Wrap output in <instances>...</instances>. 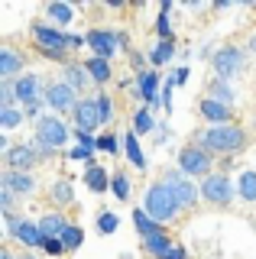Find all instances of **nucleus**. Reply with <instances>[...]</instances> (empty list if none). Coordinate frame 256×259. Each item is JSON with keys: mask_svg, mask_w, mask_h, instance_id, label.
I'll use <instances>...</instances> for the list:
<instances>
[{"mask_svg": "<svg viewBox=\"0 0 256 259\" xmlns=\"http://www.w3.org/2000/svg\"><path fill=\"white\" fill-rule=\"evenodd\" d=\"M191 143L204 146V149L214 152V156H237V152L246 149L250 136H246L243 126L224 123V126H201V130H195V133H191Z\"/></svg>", "mask_w": 256, "mask_h": 259, "instance_id": "nucleus-1", "label": "nucleus"}, {"mask_svg": "<svg viewBox=\"0 0 256 259\" xmlns=\"http://www.w3.org/2000/svg\"><path fill=\"white\" fill-rule=\"evenodd\" d=\"M29 36H33V42L39 49V55H46V59H55V62H62V65H68L71 59V42H68V32H62V29H55L52 23H42V20H36L33 26H29Z\"/></svg>", "mask_w": 256, "mask_h": 259, "instance_id": "nucleus-2", "label": "nucleus"}, {"mask_svg": "<svg viewBox=\"0 0 256 259\" xmlns=\"http://www.w3.org/2000/svg\"><path fill=\"white\" fill-rule=\"evenodd\" d=\"M36 136H33V143H36V149L42 152V162L46 159H52L55 152L62 149V146L68 143V136L75 133V130H68L65 126V120L62 117H55V113H46L42 120H36Z\"/></svg>", "mask_w": 256, "mask_h": 259, "instance_id": "nucleus-3", "label": "nucleus"}, {"mask_svg": "<svg viewBox=\"0 0 256 259\" xmlns=\"http://www.w3.org/2000/svg\"><path fill=\"white\" fill-rule=\"evenodd\" d=\"M143 210H146L153 221L162 227V224H172L175 217H179V204H175L172 191L165 188L162 182H153L146 188V194H143Z\"/></svg>", "mask_w": 256, "mask_h": 259, "instance_id": "nucleus-4", "label": "nucleus"}, {"mask_svg": "<svg viewBox=\"0 0 256 259\" xmlns=\"http://www.w3.org/2000/svg\"><path fill=\"white\" fill-rule=\"evenodd\" d=\"M162 185L172 191L179 210H195L198 201H201V185H195L182 168H165V172H162Z\"/></svg>", "mask_w": 256, "mask_h": 259, "instance_id": "nucleus-5", "label": "nucleus"}, {"mask_svg": "<svg viewBox=\"0 0 256 259\" xmlns=\"http://www.w3.org/2000/svg\"><path fill=\"white\" fill-rule=\"evenodd\" d=\"M175 168H182L188 178H207V175H214V152H207L204 146L188 143L175 156Z\"/></svg>", "mask_w": 256, "mask_h": 259, "instance_id": "nucleus-6", "label": "nucleus"}, {"mask_svg": "<svg viewBox=\"0 0 256 259\" xmlns=\"http://www.w3.org/2000/svg\"><path fill=\"white\" fill-rule=\"evenodd\" d=\"M211 68H214V78L234 81L237 75H243V68H246V52L240 46H224L211 55Z\"/></svg>", "mask_w": 256, "mask_h": 259, "instance_id": "nucleus-7", "label": "nucleus"}, {"mask_svg": "<svg viewBox=\"0 0 256 259\" xmlns=\"http://www.w3.org/2000/svg\"><path fill=\"white\" fill-rule=\"evenodd\" d=\"M201 198L214 207H230L234 204V182L224 172L207 175V178H201Z\"/></svg>", "mask_w": 256, "mask_h": 259, "instance_id": "nucleus-8", "label": "nucleus"}, {"mask_svg": "<svg viewBox=\"0 0 256 259\" xmlns=\"http://www.w3.org/2000/svg\"><path fill=\"white\" fill-rule=\"evenodd\" d=\"M78 101H81V94L71 91L65 81H49V88H46V104H49V110L55 117H62V113H75Z\"/></svg>", "mask_w": 256, "mask_h": 259, "instance_id": "nucleus-9", "label": "nucleus"}, {"mask_svg": "<svg viewBox=\"0 0 256 259\" xmlns=\"http://www.w3.org/2000/svg\"><path fill=\"white\" fill-rule=\"evenodd\" d=\"M159 88H162V75H159V68H146V71L137 75V91H140L143 107H149V110L162 107V94H159Z\"/></svg>", "mask_w": 256, "mask_h": 259, "instance_id": "nucleus-10", "label": "nucleus"}, {"mask_svg": "<svg viewBox=\"0 0 256 259\" xmlns=\"http://www.w3.org/2000/svg\"><path fill=\"white\" fill-rule=\"evenodd\" d=\"M4 162H7V168H13V172H33L39 162H42V152L36 149V143H17L4 156Z\"/></svg>", "mask_w": 256, "mask_h": 259, "instance_id": "nucleus-11", "label": "nucleus"}, {"mask_svg": "<svg viewBox=\"0 0 256 259\" xmlns=\"http://www.w3.org/2000/svg\"><path fill=\"white\" fill-rule=\"evenodd\" d=\"M71 120H75V126H71V130H75V133H88V136H94L104 126L94 97H81V101H78V107H75V113H71Z\"/></svg>", "mask_w": 256, "mask_h": 259, "instance_id": "nucleus-12", "label": "nucleus"}, {"mask_svg": "<svg viewBox=\"0 0 256 259\" xmlns=\"http://www.w3.org/2000/svg\"><path fill=\"white\" fill-rule=\"evenodd\" d=\"M84 39H88V49L94 52V59H107L110 62L120 52V36L114 29H91Z\"/></svg>", "mask_w": 256, "mask_h": 259, "instance_id": "nucleus-13", "label": "nucleus"}, {"mask_svg": "<svg viewBox=\"0 0 256 259\" xmlns=\"http://www.w3.org/2000/svg\"><path fill=\"white\" fill-rule=\"evenodd\" d=\"M0 188L33 198V194L39 191V178H36V172H13V168H4V175H0Z\"/></svg>", "mask_w": 256, "mask_h": 259, "instance_id": "nucleus-14", "label": "nucleus"}, {"mask_svg": "<svg viewBox=\"0 0 256 259\" xmlns=\"http://www.w3.org/2000/svg\"><path fill=\"white\" fill-rule=\"evenodd\" d=\"M17 97H20V107L29 101H39V97H46V88H49V81H46L39 71H26V75H20L17 81Z\"/></svg>", "mask_w": 256, "mask_h": 259, "instance_id": "nucleus-15", "label": "nucleus"}, {"mask_svg": "<svg viewBox=\"0 0 256 259\" xmlns=\"http://www.w3.org/2000/svg\"><path fill=\"white\" fill-rule=\"evenodd\" d=\"M23 68H26V55L10 42L0 46V81H17Z\"/></svg>", "mask_w": 256, "mask_h": 259, "instance_id": "nucleus-16", "label": "nucleus"}, {"mask_svg": "<svg viewBox=\"0 0 256 259\" xmlns=\"http://www.w3.org/2000/svg\"><path fill=\"white\" fill-rule=\"evenodd\" d=\"M7 237L10 240H17L20 246H26V249H39L46 243V237H42V230H39V221H26V217H23V221L13 227L10 233H7Z\"/></svg>", "mask_w": 256, "mask_h": 259, "instance_id": "nucleus-17", "label": "nucleus"}, {"mask_svg": "<svg viewBox=\"0 0 256 259\" xmlns=\"http://www.w3.org/2000/svg\"><path fill=\"white\" fill-rule=\"evenodd\" d=\"M198 113H201L207 123H214V126L234 123V107H227V104H221V101H211V97H204V101L198 104Z\"/></svg>", "mask_w": 256, "mask_h": 259, "instance_id": "nucleus-18", "label": "nucleus"}, {"mask_svg": "<svg viewBox=\"0 0 256 259\" xmlns=\"http://www.w3.org/2000/svg\"><path fill=\"white\" fill-rule=\"evenodd\" d=\"M62 71H65V78H62V81H65V84L71 88V91H78V94H88V88L94 84V78L88 75L84 62H68Z\"/></svg>", "mask_w": 256, "mask_h": 259, "instance_id": "nucleus-19", "label": "nucleus"}, {"mask_svg": "<svg viewBox=\"0 0 256 259\" xmlns=\"http://www.w3.org/2000/svg\"><path fill=\"white\" fill-rule=\"evenodd\" d=\"M49 198H52V204L59 207V210H65L75 204V188H71V182L65 175H59V178H52V185H49Z\"/></svg>", "mask_w": 256, "mask_h": 259, "instance_id": "nucleus-20", "label": "nucleus"}, {"mask_svg": "<svg viewBox=\"0 0 256 259\" xmlns=\"http://www.w3.org/2000/svg\"><path fill=\"white\" fill-rule=\"evenodd\" d=\"M42 10H46V16L52 20V26L62 29V32H65L68 23H75V7L65 4V0H52V4H46Z\"/></svg>", "mask_w": 256, "mask_h": 259, "instance_id": "nucleus-21", "label": "nucleus"}, {"mask_svg": "<svg viewBox=\"0 0 256 259\" xmlns=\"http://www.w3.org/2000/svg\"><path fill=\"white\" fill-rule=\"evenodd\" d=\"M94 152H98V140H94V136H88V133H75V146H71L68 149V159L71 162H88V165H91L94 162Z\"/></svg>", "mask_w": 256, "mask_h": 259, "instance_id": "nucleus-22", "label": "nucleus"}, {"mask_svg": "<svg viewBox=\"0 0 256 259\" xmlns=\"http://www.w3.org/2000/svg\"><path fill=\"white\" fill-rule=\"evenodd\" d=\"M68 224H71V221H68L65 214H62V210H49V214L39 217V230H42V237H46V240H49V237L59 240L62 233H65V227H68Z\"/></svg>", "mask_w": 256, "mask_h": 259, "instance_id": "nucleus-23", "label": "nucleus"}, {"mask_svg": "<svg viewBox=\"0 0 256 259\" xmlns=\"http://www.w3.org/2000/svg\"><path fill=\"white\" fill-rule=\"evenodd\" d=\"M110 182H114V175H107V168H101L98 162H91V165L84 168V185H88L94 194L110 191Z\"/></svg>", "mask_w": 256, "mask_h": 259, "instance_id": "nucleus-24", "label": "nucleus"}, {"mask_svg": "<svg viewBox=\"0 0 256 259\" xmlns=\"http://www.w3.org/2000/svg\"><path fill=\"white\" fill-rule=\"evenodd\" d=\"M123 156L130 159V165L137 168V172H146V159H143V152H140V136L133 133V130L123 133Z\"/></svg>", "mask_w": 256, "mask_h": 259, "instance_id": "nucleus-25", "label": "nucleus"}, {"mask_svg": "<svg viewBox=\"0 0 256 259\" xmlns=\"http://www.w3.org/2000/svg\"><path fill=\"white\" fill-rule=\"evenodd\" d=\"M204 97H211V101H221V104H234L237 101V91L230 88V81H221V78H211L204 88Z\"/></svg>", "mask_w": 256, "mask_h": 259, "instance_id": "nucleus-26", "label": "nucleus"}, {"mask_svg": "<svg viewBox=\"0 0 256 259\" xmlns=\"http://www.w3.org/2000/svg\"><path fill=\"white\" fill-rule=\"evenodd\" d=\"M237 194L246 204H256V168H246L237 175Z\"/></svg>", "mask_w": 256, "mask_h": 259, "instance_id": "nucleus-27", "label": "nucleus"}, {"mask_svg": "<svg viewBox=\"0 0 256 259\" xmlns=\"http://www.w3.org/2000/svg\"><path fill=\"white\" fill-rule=\"evenodd\" d=\"M84 68H88V75L94 78V84H107V81H114V68H110V62L107 59H88L84 62Z\"/></svg>", "mask_w": 256, "mask_h": 259, "instance_id": "nucleus-28", "label": "nucleus"}, {"mask_svg": "<svg viewBox=\"0 0 256 259\" xmlns=\"http://www.w3.org/2000/svg\"><path fill=\"white\" fill-rule=\"evenodd\" d=\"M172 246H175V243L169 240V233H165V230H159V233H153V237L143 240V249H146L149 256H156V259H162Z\"/></svg>", "mask_w": 256, "mask_h": 259, "instance_id": "nucleus-29", "label": "nucleus"}, {"mask_svg": "<svg viewBox=\"0 0 256 259\" xmlns=\"http://www.w3.org/2000/svg\"><path fill=\"white\" fill-rule=\"evenodd\" d=\"M156 120H153V110L149 107H137L133 110V133L143 136V133H156Z\"/></svg>", "mask_w": 256, "mask_h": 259, "instance_id": "nucleus-30", "label": "nucleus"}, {"mask_svg": "<svg viewBox=\"0 0 256 259\" xmlns=\"http://www.w3.org/2000/svg\"><path fill=\"white\" fill-rule=\"evenodd\" d=\"M133 224H137V233H140L143 240L162 230V227H159V224H156V221H153V217H149V214H146L143 207H133Z\"/></svg>", "mask_w": 256, "mask_h": 259, "instance_id": "nucleus-31", "label": "nucleus"}, {"mask_svg": "<svg viewBox=\"0 0 256 259\" xmlns=\"http://www.w3.org/2000/svg\"><path fill=\"white\" fill-rule=\"evenodd\" d=\"M172 55H175V42H165V39H156V46L149 49V62H153V68H162Z\"/></svg>", "mask_w": 256, "mask_h": 259, "instance_id": "nucleus-32", "label": "nucleus"}, {"mask_svg": "<svg viewBox=\"0 0 256 259\" xmlns=\"http://www.w3.org/2000/svg\"><path fill=\"white\" fill-rule=\"evenodd\" d=\"M94 104H98L101 123H104V126H110V123H114V117H117V110H114V97H110L107 91H98V94H94Z\"/></svg>", "mask_w": 256, "mask_h": 259, "instance_id": "nucleus-33", "label": "nucleus"}, {"mask_svg": "<svg viewBox=\"0 0 256 259\" xmlns=\"http://www.w3.org/2000/svg\"><path fill=\"white\" fill-rule=\"evenodd\" d=\"M169 10H172V0H162V7H159V20H156V32H159V39H165V42H172V20H169Z\"/></svg>", "mask_w": 256, "mask_h": 259, "instance_id": "nucleus-34", "label": "nucleus"}, {"mask_svg": "<svg viewBox=\"0 0 256 259\" xmlns=\"http://www.w3.org/2000/svg\"><path fill=\"white\" fill-rule=\"evenodd\" d=\"M59 240H62V246H65V253H71V249H78V246L84 243V230H81L78 224H68L65 233H62Z\"/></svg>", "mask_w": 256, "mask_h": 259, "instance_id": "nucleus-35", "label": "nucleus"}, {"mask_svg": "<svg viewBox=\"0 0 256 259\" xmlns=\"http://www.w3.org/2000/svg\"><path fill=\"white\" fill-rule=\"evenodd\" d=\"M23 120H26L23 107H0V126L4 130H17Z\"/></svg>", "mask_w": 256, "mask_h": 259, "instance_id": "nucleus-36", "label": "nucleus"}, {"mask_svg": "<svg viewBox=\"0 0 256 259\" xmlns=\"http://www.w3.org/2000/svg\"><path fill=\"white\" fill-rule=\"evenodd\" d=\"M110 191L117 194V201H130V194H133V182L126 178V172H117V175H114V182H110Z\"/></svg>", "mask_w": 256, "mask_h": 259, "instance_id": "nucleus-37", "label": "nucleus"}, {"mask_svg": "<svg viewBox=\"0 0 256 259\" xmlns=\"http://www.w3.org/2000/svg\"><path fill=\"white\" fill-rule=\"evenodd\" d=\"M117 227H120V217L114 214V210H101V214H98V233H101V237L117 233Z\"/></svg>", "mask_w": 256, "mask_h": 259, "instance_id": "nucleus-38", "label": "nucleus"}, {"mask_svg": "<svg viewBox=\"0 0 256 259\" xmlns=\"http://www.w3.org/2000/svg\"><path fill=\"white\" fill-rule=\"evenodd\" d=\"M0 107H20L17 84L13 81H0Z\"/></svg>", "mask_w": 256, "mask_h": 259, "instance_id": "nucleus-39", "label": "nucleus"}, {"mask_svg": "<svg viewBox=\"0 0 256 259\" xmlns=\"http://www.w3.org/2000/svg\"><path fill=\"white\" fill-rule=\"evenodd\" d=\"M0 210H4V214H17V194L13 191L0 188Z\"/></svg>", "mask_w": 256, "mask_h": 259, "instance_id": "nucleus-40", "label": "nucleus"}, {"mask_svg": "<svg viewBox=\"0 0 256 259\" xmlns=\"http://www.w3.org/2000/svg\"><path fill=\"white\" fill-rule=\"evenodd\" d=\"M98 149H104V152H110V156H120V140L117 136H98Z\"/></svg>", "mask_w": 256, "mask_h": 259, "instance_id": "nucleus-41", "label": "nucleus"}, {"mask_svg": "<svg viewBox=\"0 0 256 259\" xmlns=\"http://www.w3.org/2000/svg\"><path fill=\"white\" fill-rule=\"evenodd\" d=\"M42 249H46V256H65V246H62V240H55V237L46 240Z\"/></svg>", "mask_w": 256, "mask_h": 259, "instance_id": "nucleus-42", "label": "nucleus"}, {"mask_svg": "<svg viewBox=\"0 0 256 259\" xmlns=\"http://www.w3.org/2000/svg\"><path fill=\"white\" fill-rule=\"evenodd\" d=\"M188 75H191V71H188V65L175 68V71H172V84H185V81H188Z\"/></svg>", "mask_w": 256, "mask_h": 259, "instance_id": "nucleus-43", "label": "nucleus"}, {"mask_svg": "<svg viewBox=\"0 0 256 259\" xmlns=\"http://www.w3.org/2000/svg\"><path fill=\"white\" fill-rule=\"evenodd\" d=\"M153 140H156V146H162L165 140H169V126L159 123V126H156V133H153Z\"/></svg>", "mask_w": 256, "mask_h": 259, "instance_id": "nucleus-44", "label": "nucleus"}, {"mask_svg": "<svg viewBox=\"0 0 256 259\" xmlns=\"http://www.w3.org/2000/svg\"><path fill=\"white\" fill-rule=\"evenodd\" d=\"M162 259H188V249H185V246H172Z\"/></svg>", "mask_w": 256, "mask_h": 259, "instance_id": "nucleus-45", "label": "nucleus"}, {"mask_svg": "<svg viewBox=\"0 0 256 259\" xmlns=\"http://www.w3.org/2000/svg\"><path fill=\"white\" fill-rule=\"evenodd\" d=\"M0 259H17V256H13V253H10V249H7V246H4V249H0Z\"/></svg>", "mask_w": 256, "mask_h": 259, "instance_id": "nucleus-46", "label": "nucleus"}, {"mask_svg": "<svg viewBox=\"0 0 256 259\" xmlns=\"http://www.w3.org/2000/svg\"><path fill=\"white\" fill-rule=\"evenodd\" d=\"M246 46H250V52L256 55V36H250V42H246Z\"/></svg>", "mask_w": 256, "mask_h": 259, "instance_id": "nucleus-47", "label": "nucleus"}, {"mask_svg": "<svg viewBox=\"0 0 256 259\" xmlns=\"http://www.w3.org/2000/svg\"><path fill=\"white\" fill-rule=\"evenodd\" d=\"M17 259H36V256H29V253H23V256H17Z\"/></svg>", "mask_w": 256, "mask_h": 259, "instance_id": "nucleus-48", "label": "nucleus"}, {"mask_svg": "<svg viewBox=\"0 0 256 259\" xmlns=\"http://www.w3.org/2000/svg\"><path fill=\"white\" fill-rule=\"evenodd\" d=\"M253 221H256V217H253Z\"/></svg>", "mask_w": 256, "mask_h": 259, "instance_id": "nucleus-49", "label": "nucleus"}]
</instances>
